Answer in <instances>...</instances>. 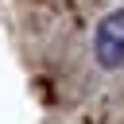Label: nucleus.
Here are the masks:
<instances>
[{
  "label": "nucleus",
  "mask_w": 124,
  "mask_h": 124,
  "mask_svg": "<svg viewBox=\"0 0 124 124\" xmlns=\"http://www.w3.org/2000/svg\"><path fill=\"white\" fill-rule=\"evenodd\" d=\"M93 54L105 70L124 66V8H112L101 23H97V39H93Z\"/></svg>",
  "instance_id": "nucleus-1"
}]
</instances>
